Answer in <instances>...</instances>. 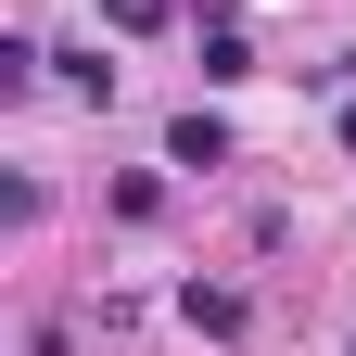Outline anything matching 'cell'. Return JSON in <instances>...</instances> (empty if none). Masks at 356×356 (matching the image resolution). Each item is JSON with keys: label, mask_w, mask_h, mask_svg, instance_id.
Segmentation results:
<instances>
[{"label": "cell", "mask_w": 356, "mask_h": 356, "mask_svg": "<svg viewBox=\"0 0 356 356\" xmlns=\"http://www.w3.org/2000/svg\"><path fill=\"white\" fill-rule=\"evenodd\" d=\"M178 318H191L204 343H242V293H229V280H191V293H178Z\"/></svg>", "instance_id": "obj_1"}, {"label": "cell", "mask_w": 356, "mask_h": 356, "mask_svg": "<svg viewBox=\"0 0 356 356\" xmlns=\"http://www.w3.org/2000/svg\"><path fill=\"white\" fill-rule=\"evenodd\" d=\"M165 165H229V127H216V115H178L165 127Z\"/></svg>", "instance_id": "obj_2"}, {"label": "cell", "mask_w": 356, "mask_h": 356, "mask_svg": "<svg viewBox=\"0 0 356 356\" xmlns=\"http://www.w3.org/2000/svg\"><path fill=\"white\" fill-rule=\"evenodd\" d=\"M242 76H254V51H242L229 26H204V89H242Z\"/></svg>", "instance_id": "obj_3"}, {"label": "cell", "mask_w": 356, "mask_h": 356, "mask_svg": "<svg viewBox=\"0 0 356 356\" xmlns=\"http://www.w3.org/2000/svg\"><path fill=\"white\" fill-rule=\"evenodd\" d=\"M102 26L115 38H153V26H178V0H102Z\"/></svg>", "instance_id": "obj_4"}, {"label": "cell", "mask_w": 356, "mask_h": 356, "mask_svg": "<svg viewBox=\"0 0 356 356\" xmlns=\"http://www.w3.org/2000/svg\"><path fill=\"white\" fill-rule=\"evenodd\" d=\"M343 140H356V89H343Z\"/></svg>", "instance_id": "obj_5"}]
</instances>
